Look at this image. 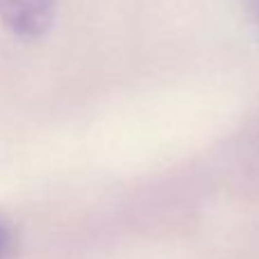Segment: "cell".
<instances>
[{
  "instance_id": "2",
  "label": "cell",
  "mask_w": 259,
  "mask_h": 259,
  "mask_svg": "<svg viewBox=\"0 0 259 259\" xmlns=\"http://www.w3.org/2000/svg\"><path fill=\"white\" fill-rule=\"evenodd\" d=\"M12 250H14V234H12V228L0 219V259H9L12 257Z\"/></svg>"
},
{
  "instance_id": "1",
  "label": "cell",
  "mask_w": 259,
  "mask_h": 259,
  "mask_svg": "<svg viewBox=\"0 0 259 259\" xmlns=\"http://www.w3.org/2000/svg\"><path fill=\"white\" fill-rule=\"evenodd\" d=\"M57 0H0V21L12 34L34 41L50 30Z\"/></svg>"
},
{
  "instance_id": "3",
  "label": "cell",
  "mask_w": 259,
  "mask_h": 259,
  "mask_svg": "<svg viewBox=\"0 0 259 259\" xmlns=\"http://www.w3.org/2000/svg\"><path fill=\"white\" fill-rule=\"evenodd\" d=\"M243 3H246L248 14H250L252 23H255V27H257V32H259V0H243Z\"/></svg>"
}]
</instances>
